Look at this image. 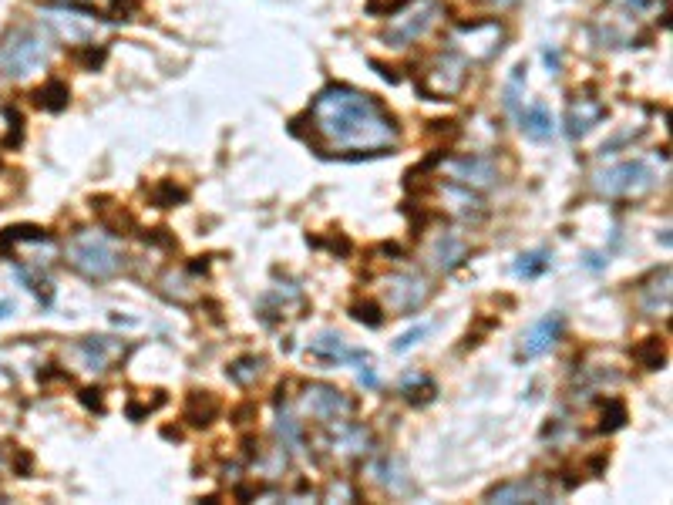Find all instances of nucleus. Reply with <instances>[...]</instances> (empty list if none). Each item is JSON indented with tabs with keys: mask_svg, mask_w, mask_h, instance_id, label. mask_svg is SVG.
Masks as SVG:
<instances>
[{
	"mask_svg": "<svg viewBox=\"0 0 673 505\" xmlns=\"http://www.w3.org/2000/svg\"><path fill=\"white\" fill-rule=\"evenodd\" d=\"M327 448L340 458H361L374 448V435L357 421L340 418L334 425H327Z\"/></svg>",
	"mask_w": 673,
	"mask_h": 505,
	"instance_id": "11",
	"label": "nucleus"
},
{
	"mask_svg": "<svg viewBox=\"0 0 673 505\" xmlns=\"http://www.w3.org/2000/svg\"><path fill=\"white\" fill-rule=\"evenodd\" d=\"M44 4L75 7V11H85V14H95V17H105V21H112V17L118 14V7H122V0H44Z\"/></svg>",
	"mask_w": 673,
	"mask_h": 505,
	"instance_id": "25",
	"label": "nucleus"
},
{
	"mask_svg": "<svg viewBox=\"0 0 673 505\" xmlns=\"http://www.w3.org/2000/svg\"><path fill=\"white\" fill-rule=\"evenodd\" d=\"M219 411H223V404L212 391H192L186 398V408H182V418L192 428H209L219 418Z\"/></svg>",
	"mask_w": 673,
	"mask_h": 505,
	"instance_id": "18",
	"label": "nucleus"
},
{
	"mask_svg": "<svg viewBox=\"0 0 673 505\" xmlns=\"http://www.w3.org/2000/svg\"><path fill=\"white\" fill-rule=\"evenodd\" d=\"M276 431H280L283 445L290 448H303V425L290 415L287 408H280V418H276Z\"/></svg>",
	"mask_w": 673,
	"mask_h": 505,
	"instance_id": "29",
	"label": "nucleus"
},
{
	"mask_svg": "<svg viewBox=\"0 0 673 505\" xmlns=\"http://www.w3.org/2000/svg\"><path fill=\"white\" fill-rule=\"evenodd\" d=\"M478 4H488V7H499V11H502V7H512V4H515V0H478Z\"/></svg>",
	"mask_w": 673,
	"mask_h": 505,
	"instance_id": "41",
	"label": "nucleus"
},
{
	"mask_svg": "<svg viewBox=\"0 0 673 505\" xmlns=\"http://www.w3.org/2000/svg\"><path fill=\"white\" fill-rule=\"evenodd\" d=\"M552 266V256L546 250H536V253H522L519 260H515V277H525V280H536L542 277Z\"/></svg>",
	"mask_w": 673,
	"mask_h": 505,
	"instance_id": "27",
	"label": "nucleus"
},
{
	"mask_svg": "<svg viewBox=\"0 0 673 505\" xmlns=\"http://www.w3.org/2000/svg\"><path fill=\"white\" fill-rule=\"evenodd\" d=\"M623 425H626V404L610 398L603 404V415H599V431H603V435H610V431H620Z\"/></svg>",
	"mask_w": 673,
	"mask_h": 505,
	"instance_id": "30",
	"label": "nucleus"
},
{
	"mask_svg": "<svg viewBox=\"0 0 673 505\" xmlns=\"http://www.w3.org/2000/svg\"><path fill=\"white\" fill-rule=\"evenodd\" d=\"M371 475H374L377 482L384 485V489H391L394 495H398V492H408V489H411L408 468L401 465V458H391V455L377 458V462L371 465Z\"/></svg>",
	"mask_w": 673,
	"mask_h": 505,
	"instance_id": "21",
	"label": "nucleus"
},
{
	"mask_svg": "<svg viewBox=\"0 0 673 505\" xmlns=\"http://www.w3.org/2000/svg\"><path fill=\"white\" fill-rule=\"evenodd\" d=\"M350 317H354L357 324H367V327H381V324H384L381 307H377V303H371V300L354 303V307H350Z\"/></svg>",
	"mask_w": 673,
	"mask_h": 505,
	"instance_id": "32",
	"label": "nucleus"
},
{
	"mask_svg": "<svg viewBox=\"0 0 673 505\" xmlns=\"http://www.w3.org/2000/svg\"><path fill=\"white\" fill-rule=\"evenodd\" d=\"M85 48V54H81V61H85V68L95 71L101 61H105V48H95V44H81Z\"/></svg>",
	"mask_w": 673,
	"mask_h": 505,
	"instance_id": "35",
	"label": "nucleus"
},
{
	"mask_svg": "<svg viewBox=\"0 0 673 505\" xmlns=\"http://www.w3.org/2000/svg\"><path fill=\"white\" fill-rule=\"evenodd\" d=\"M441 14H445V7H441L438 0H411L408 7L391 14V24H387L384 31V44L387 48H408V44L421 41L424 34L441 21Z\"/></svg>",
	"mask_w": 673,
	"mask_h": 505,
	"instance_id": "5",
	"label": "nucleus"
},
{
	"mask_svg": "<svg viewBox=\"0 0 673 505\" xmlns=\"http://www.w3.org/2000/svg\"><path fill=\"white\" fill-rule=\"evenodd\" d=\"M408 4H411V0H367V11L391 17L394 11H401V7H408Z\"/></svg>",
	"mask_w": 673,
	"mask_h": 505,
	"instance_id": "34",
	"label": "nucleus"
},
{
	"mask_svg": "<svg viewBox=\"0 0 673 505\" xmlns=\"http://www.w3.org/2000/svg\"><path fill=\"white\" fill-rule=\"evenodd\" d=\"M310 128L324 152L381 155L398 145V122L374 95L350 85H327L310 105Z\"/></svg>",
	"mask_w": 673,
	"mask_h": 505,
	"instance_id": "1",
	"label": "nucleus"
},
{
	"mask_svg": "<svg viewBox=\"0 0 673 505\" xmlns=\"http://www.w3.org/2000/svg\"><path fill=\"white\" fill-rule=\"evenodd\" d=\"M451 41H455V51H465L472 61H488L502 51L505 31L499 21H472L458 27Z\"/></svg>",
	"mask_w": 673,
	"mask_h": 505,
	"instance_id": "10",
	"label": "nucleus"
},
{
	"mask_svg": "<svg viewBox=\"0 0 673 505\" xmlns=\"http://www.w3.org/2000/svg\"><path fill=\"white\" fill-rule=\"evenodd\" d=\"M428 334H431V324H418V327H411L408 334H401V337H398V344H394V351H398V354L411 351V347L418 344V341H424V337H428Z\"/></svg>",
	"mask_w": 673,
	"mask_h": 505,
	"instance_id": "33",
	"label": "nucleus"
},
{
	"mask_svg": "<svg viewBox=\"0 0 673 505\" xmlns=\"http://www.w3.org/2000/svg\"><path fill=\"white\" fill-rule=\"evenodd\" d=\"M519 128L525 139L532 142H549L552 135H556V118H552V112L546 105H529L525 112L519 115Z\"/></svg>",
	"mask_w": 673,
	"mask_h": 505,
	"instance_id": "20",
	"label": "nucleus"
},
{
	"mask_svg": "<svg viewBox=\"0 0 673 505\" xmlns=\"http://www.w3.org/2000/svg\"><path fill=\"white\" fill-rule=\"evenodd\" d=\"M263 367H266V361H263V357H256V354H246V357H239V361H233V364H229V367H226V374H229V381H233V384H239V388H250V384H256V381H260Z\"/></svg>",
	"mask_w": 673,
	"mask_h": 505,
	"instance_id": "23",
	"label": "nucleus"
},
{
	"mask_svg": "<svg viewBox=\"0 0 673 505\" xmlns=\"http://www.w3.org/2000/svg\"><path fill=\"white\" fill-rule=\"evenodd\" d=\"M465 256H468V243H465V236L462 233H441L438 240H435V246H431V263L438 266V270H455V266H462L465 263Z\"/></svg>",
	"mask_w": 673,
	"mask_h": 505,
	"instance_id": "19",
	"label": "nucleus"
},
{
	"mask_svg": "<svg viewBox=\"0 0 673 505\" xmlns=\"http://www.w3.org/2000/svg\"><path fill=\"white\" fill-rule=\"evenodd\" d=\"M468 81V61L455 48L428 58L418 71V91L431 101H451Z\"/></svg>",
	"mask_w": 673,
	"mask_h": 505,
	"instance_id": "4",
	"label": "nucleus"
},
{
	"mask_svg": "<svg viewBox=\"0 0 673 505\" xmlns=\"http://www.w3.org/2000/svg\"><path fill=\"white\" fill-rule=\"evenodd\" d=\"M186 196H189V192L182 186H175L172 179H162L159 186L152 189V202L159 209H169V206H175V202H186Z\"/></svg>",
	"mask_w": 673,
	"mask_h": 505,
	"instance_id": "31",
	"label": "nucleus"
},
{
	"mask_svg": "<svg viewBox=\"0 0 673 505\" xmlns=\"http://www.w3.org/2000/svg\"><path fill=\"white\" fill-rule=\"evenodd\" d=\"M64 256H68L71 270H78L88 280H112L125 266L122 250L98 229H81V233L71 236Z\"/></svg>",
	"mask_w": 673,
	"mask_h": 505,
	"instance_id": "2",
	"label": "nucleus"
},
{
	"mask_svg": "<svg viewBox=\"0 0 673 505\" xmlns=\"http://www.w3.org/2000/svg\"><path fill=\"white\" fill-rule=\"evenodd\" d=\"M562 334V314H549L542 317L539 324H532L522 337V357H542L556 347Z\"/></svg>",
	"mask_w": 673,
	"mask_h": 505,
	"instance_id": "15",
	"label": "nucleus"
},
{
	"mask_svg": "<svg viewBox=\"0 0 673 505\" xmlns=\"http://www.w3.org/2000/svg\"><path fill=\"white\" fill-rule=\"evenodd\" d=\"M300 415L310 421H320V425H334V421L354 415V401L340 388H334V384L313 381L300 394Z\"/></svg>",
	"mask_w": 673,
	"mask_h": 505,
	"instance_id": "7",
	"label": "nucleus"
},
{
	"mask_svg": "<svg viewBox=\"0 0 673 505\" xmlns=\"http://www.w3.org/2000/svg\"><path fill=\"white\" fill-rule=\"evenodd\" d=\"M51 61V38L38 27H17L0 41V75L4 78H27L48 68Z\"/></svg>",
	"mask_w": 673,
	"mask_h": 505,
	"instance_id": "3",
	"label": "nucleus"
},
{
	"mask_svg": "<svg viewBox=\"0 0 673 505\" xmlns=\"http://www.w3.org/2000/svg\"><path fill=\"white\" fill-rule=\"evenodd\" d=\"M633 357H636V364L647 367V371H660V367L667 364V357H670L667 341H663V337H647L643 344L633 347Z\"/></svg>",
	"mask_w": 673,
	"mask_h": 505,
	"instance_id": "24",
	"label": "nucleus"
},
{
	"mask_svg": "<svg viewBox=\"0 0 673 505\" xmlns=\"http://www.w3.org/2000/svg\"><path fill=\"white\" fill-rule=\"evenodd\" d=\"M14 310H17V307H14L11 300H0V320H4V317H11Z\"/></svg>",
	"mask_w": 673,
	"mask_h": 505,
	"instance_id": "40",
	"label": "nucleus"
},
{
	"mask_svg": "<svg viewBox=\"0 0 673 505\" xmlns=\"http://www.w3.org/2000/svg\"><path fill=\"white\" fill-rule=\"evenodd\" d=\"M606 118V105L599 98H573L566 108V135L569 139H583Z\"/></svg>",
	"mask_w": 673,
	"mask_h": 505,
	"instance_id": "14",
	"label": "nucleus"
},
{
	"mask_svg": "<svg viewBox=\"0 0 673 505\" xmlns=\"http://www.w3.org/2000/svg\"><path fill=\"white\" fill-rule=\"evenodd\" d=\"M381 293H384L387 310L408 317V314H418L424 303L431 300V283L428 277H421V273H394V277L384 280Z\"/></svg>",
	"mask_w": 673,
	"mask_h": 505,
	"instance_id": "8",
	"label": "nucleus"
},
{
	"mask_svg": "<svg viewBox=\"0 0 673 505\" xmlns=\"http://www.w3.org/2000/svg\"><path fill=\"white\" fill-rule=\"evenodd\" d=\"M118 347L108 341V337H88L85 344H81V354H85V361L91 371H105L108 367V357H112Z\"/></svg>",
	"mask_w": 673,
	"mask_h": 505,
	"instance_id": "26",
	"label": "nucleus"
},
{
	"mask_svg": "<svg viewBox=\"0 0 673 505\" xmlns=\"http://www.w3.org/2000/svg\"><path fill=\"white\" fill-rule=\"evenodd\" d=\"M640 310L650 317H660V314H670V270L663 266L653 277L640 287Z\"/></svg>",
	"mask_w": 673,
	"mask_h": 505,
	"instance_id": "16",
	"label": "nucleus"
},
{
	"mask_svg": "<svg viewBox=\"0 0 673 505\" xmlns=\"http://www.w3.org/2000/svg\"><path fill=\"white\" fill-rule=\"evenodd\" d=\"M653 182H657V176H653L650 165L640 159H630V162H616L599 169L593 176V189L599 196H610V199H630V196L650 192Z\"/></svg>",
	"mask_w": 673,
	"mask_h": 505,
	"instance_id": "6",
	"label": "nucleus"
},
{
	"mask_svg": "<svg viewBox=\"0 0 673 505\" xmlns=\"http://www.w3.org/2000/svg\"><path fill=\"white\" fill-rule=\"evenodd\" d=\"M34 101H38V108H44V112H64L71 101V88L61 78H51L34 91Z\"/></svg>",
	"mask_w": 673,
	"mask_h": 505,
	"instance_id": "22",
	"label": "nucleus"
},
{
	"mask_svg": "<svg viewBox=\"0 0 673 505\" xmlns=\"http://www.w3.org/2000/svg\"><path fill=\"white\" fill-rule=\"evenodd\" d=\"M441 162H445V172L455 186H465L472 192L495 189L502 179L499 162H495L492 155H475L472 152V155H455V159H441Z\"/></svg>",
	"mask_w": 673,
	"mask_h": 505,
	"instance_id": "9",
	"label": "nucleus"
},
{
	"mask_svg": "<svg viewBox=\"0 0 673 505\" xmlns=\"http://www.w3.org/2000/svg\"><path fill=\"white\" fill-rule=\"evenodd\" d=\"M374 68L381 71V78H384V81H391V85H394V81H401L398 75H394V68H384V64H377V61H374Z\"/></svg>",
	"mask_w": 673,
	"mask_h": 505,
	"instance_id": "39",
	"label": "nucleus"
},
{
	"mask_svg": "<svg viewBox=\"0 0 673 505\" xmlns=\"http://www.w3.org/2000/svg\"><path fill=\"white\" fill-rule=\"evenodd\" d=\"M44 14H48V24L61 38H68V44H95V14L75 11V7H54L44 4Z\"/></svg>",
	"mask_w": 673,
	"mask_h": 505,
	"instance_id": "12",
	"label": "nucleus"
},
{
	"mask_svg": "<svg viewBox=\"0 0 673 505\" xmlns=\"http://www.w3.org/2000/svg\"><path fill=\"white\" fill-rule=\"evenodd\" d=\"M361 384H364V388H377V378H374L371 367H364V371H361Z\"/></svg>",
	"mask_w": 673,
	"mask_h": 505,
	"instance_id": "38",
	"label": "nucleus"
},
{
	"mask_svg": "<svg viewBox=\"0 0 673 505\" xmlns=\"http://www.w3.org/2000/svg\"><path fill=\"white\" fill-rule=\"evenodd\" d=\"M313 361L324 364V367H337V364H371V357L364 351H354V347H347V341L334 330H324V334L317 337V341H310V351H307Z\"/></svg>",
	"mask_w": 673,
	"mask_h": 505,
	"instance_id": "13",
	"label": "nucleus"
},
{
	"mask_svg": "<svg viewBox=\"0 0 673 505\" xmlns=\"http://www.w3.org/2000/svg\"><path fill=\"white\" fill-rule=\"evenodd\" d=\"M401 394H404V398H408L411 404H428V401H435L438 388H435V381H431V378H424V374H418V378H408V381H404Z\"/></svg>",
	"mask_w": 673,
	"mask_h": 505,
	"instance_id": "28",
	"label": "nucleus"
},
{
	"mask_svg": "<svg viewBox=\"0 0 673 505\" xmlns=\"http://www.w3.org/2000/svg\"><path fill=\"white\" fill-rule=\"evenodd\" d=\"M485 502H502V505H512V502H549V492L542 489L539 482H532V479H512V482H502V485H495V489H488Z\"/></svg>",
	"mask_w": 673,
	"mask_h": 505,
	"instance_id": "17",
	"label": "nucleus"
},
{
	"mask_svg": "<svg viewBox=\"0 0 673 505\" xmlns=\"http://www.w3.org/2000/svg\"><path fill=\"white\" fill-rule=\"evenodd\" d=\"M14 455H17V468H21V475L27 479V475H31V468H34V458L27 452H14Z\"/></svg>",
	"mask_w": 673,
	"mask_h": 505,
	"instance_id": "37",
	"label": "nucleus"
},
{
	"mask_svg": "<svg viewBox=\"0 0 673 505\" xmlns=\"http://www.w3.org/2000/svg\"><path fill=\"white\" fill-rule=\"evenodd\" d=\"M81 401H85L88 408L101 411V391H98V388H85V391H81Z\"/></svg>",
	"mask_w": 673,
	"mask_h": 505,
	"instance_id": "36",
	"label": "nucleus"
}]
</instances>
